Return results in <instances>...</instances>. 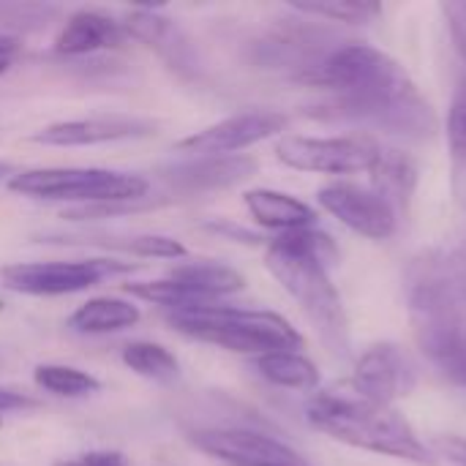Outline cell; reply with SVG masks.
Returning a JSON list of instances; mask_svg holds the SVG:
<instances>
[{
	"mask_svg": "<svg viewBox=\"0 0 466 466\" xmlns=\"http://www.w3.org/2000/svg\"><path fill=\"white\" fill-rule=\"evenodd\" d=\"M325 33L314 30V27H303V25H287L279 30H270L259 44H254V55L257 63H262L265 68H281L295 74L303 82H311L317 76V71L322 68V63L328 60V55L336 46H325Z\"/></svg>",
	"mask_w": 466,
	"mask_h": 466,
	"instance_id": "cell-15",
	"label": "cell"
},
{
	"mask_svg": "<svg viewBox=\"0 0 466 466\" xmlns=\"http://www.w3.org/2000/svg\"><path fill=\"white\" fill-rule=\"evenodd\" d=\"M306 420L311 429L328 434L358 451L390 456L412 464H429V448L418 431L393 407L374 404L355 393L347 382L317 390L306 401Z\"/></svg>",
	"mask_w": 466,
	"mask_h": 466,
	"instance_id": "cell-4",
	"label": "cell"
},
{
	"mask_svg": "<svg viewBox=\"0 0 466 466\" xmlns=\"http://www.w3.org/2000/svg\"><path fill=\"white\" fill-rule=\"evenodd\" d=\"M142 319L139 309L128 300L120 298H93L87 303H82L71 317H68V328L82 333V336H106V333H117L126 328H134Z\"/></svg>",
	"mask_w": 466,
	"mask_h": 466,
	"instance_id": "cell-19",
	"label": "cell"
},
{
	"mask_svg": "<svg viewBox=\"0 0 466 466\" xmlns=\"http://www.w3.org/2000/svg\"><path fill=\"white\" fill-rule=\"evenodd\" d=\"M298 14L344 22V25H369L382 14L380 3L371 0H325V3H292Z\"/></svg>",
	"mask_w": 466,
	"mask_h": 466,
	"instance_id": "cell-25",
	"label": "cell"
},
{
	"mask_svg": "<svg viewBox=\"0 0 466 466\" xmlns=\"http://www.w3.org/2000/svg\"><path fill=\"white\" fill-rule=\"evenodd\" d=\"M407 311L426 363L466 388V251H434L412 265Z\"/></svg>",
	"mask_w": 466,
	"mask_h": 466,
	"instance_id": "cell-2",
	"label": "cell"
},
{
	"mask_svg": "<svg viewBox=\"0 0 466 466\" xmlns=\"http://www.w3.org/2000/svg\"><path fill=\"white\" fill-rule=\"evenodd\" d=\"M126 41L128 33L123 22L96 8H79L63 22L60 33L55 35V52L66 57H85L104 49H117Z\"/></svg>",
	"mask_w": 466,
	"mask_h": 466,
	"instance_id": "cell-17",
	"label": "cell"
},
{
	"mask_svg": "<svg viewBox=\"0 0 466 466\" xmlns=\"http://www.w3.org/2000/svg\"><path fill=\"white\" fill-rule=\"evenodd\" d=\"M289 117L273 109H251L229 115L175 145L177 153L186 156H238L257 142H265L287 128Z\"/></svg>",
	"mask_w": 466,
	"mask_h": 466,
	"instance_id": "cell-11",
	"label": "cell"
},
{
	"mask_svg": "<svg viewBox=\"0 0 466 466\" xmlns=\"http://www.w3.org/2000/svg\"><path fill=\"white\" fill-rule=\"evenodd\" d=\"M123 27L128 33V38H137V41L147 44L150 49H156L158 57L180 76L199 74V57H197L191 38L167 14L153 11V8H134L123 16Z\"/></svg>",
	"mask_w": 466,
	"mask_h": 466,
	"instance_id": "cell-16",
	"label": "cell"
},
{
	"mask_svg": "<svg viewBox=\"0 0 466 466\" xmlns=\"http://www.w3.org/2000/svg\"><path fill=\"white\" fill-rule=\"evenodd\" d=\"M188 442L227 466H314L303 453L248 426H210L188 431Z\"/></svg>",
	"mask_w": 466,
	"mask_h": 466,
	"instance_id": "cell-9",
	"label": "cell"
},
{
	"mask_svg": "<svg viewBox=\"0 0 466 466\" xmlns=\"http://www.w3.org/2000/svg\"><path fill=\"white\" fill-rule=\"evenodd\" d=\"M380 145L366 134L350 137H300L287 134L276 142L281 164L317 175H358L371 172L380 158Z\"/></svg>",
	"mask_w": 466,
	"mask_h": 466,
	"instance_id": "cell-8",
	"label": "cell"
},
{
	"mask_svg": "<svg viewBox=\"0 0 466 466\" xmlns=\"http://www.w3.org/2000/svg\"><path fill=\"white\" fill-rule=\"evenodd\" d=\"M415 183H418L415 161L410 156H404L401 150L382 147L377 164L371 167V188L377 194H382L399 213L401 208L407 210V205L415 194Z\"/></svg>",
	"mask_w": 466,
	"mask_h": 466,
	"instance_id": "cell-20",
	"label": "cell"
},
{
	"mask_svg": "<svg viewBox=\"0 0 466 466\" xmlns=\"http://www.w3.org/2000/svg\"><path fill=\"white\" fill-rule=\"evenodd\" d=\"M172 279H180L186 284L199 287L205 295H210L213 300H221L227 295H235L246 287L243 273H238L229 265L213 262V259H199V262H186L169 270Z\"/></svg>",
	"mask_w": 466,
	"mask_h": 466,
	"instance_id": "cell-22",
	"label": "cell"
},
{
	"mask_svg": "<svg viewBox=\"0 0 466 466\" xmlns=\"http://www.w3.org/2000/svg\"><path fill=\"white\" fill-rule=\"evenodd\" d=\"M415 382H418V374H415L410 355L393 341L369 347L360 355L352 377L347 380V385L355 393L382 407H393L399 399L410 396Z\"/></svg>",
	"mask_w": 466,
	"mask_h": 466,
	"instance_id": "cell-12",
	"label": "cell"
},
{
	"mask_svg": "<svg viewBox=\"0 0 466 466\" xmlns=\"http://www.w3.org/2000/svg\"><path fill=\"white\" fill-rule=\"evenodd\" d=\"M33 380L41 390L60 396V399H82L90 396L101 388V382L74 366H60V363H44L33 371Z\"/></svg>",
	"mask_w": 466,
	"mask_h": 466,
	"instance_id": "cell-24",
	"label": "cell"
},
{
	"mask_svg": "<svg viewBox=\"0 0 466 466\" xmlns=\"http://www.w3.org/2000/svg\"><path fill=\"white\" fill-rule=\"evenodd\" d=\"M52 466H128L123 453L115 451H96V453H82V456H71V459H60Z\"/></svg>",
	"mask_w": 466,
	"mask_h": 466,
	"instance_id": "cell-31",
	"label": "cell"
},
{
	"mask_svg": "<svg viewBox=\"0 0 466 466\" xmlns=\"http://www.w3.org/2000/svg\"><path fill=\"white\" fill-rule=\"evenodd\" d=\"M317 202L347 229L369 240H388L399 227L396 208L371 186L336 180L317 191Z\"/></svg>",
	"mask_w": 466,
	"mask_h": 466,
	"instance_id": "cell-10",
	"label": "cell"
},
{
	"mask_svg": "<svg viewBox=\"0 0 466 466\" xmlns=\"http://www.w3.org/2000/svg\"><path fill=\"white\" fill-rule=\"evenodd\" d=\"M311 85L330 93L328 115L352 120L407 142H429L440 117L407 68L371 44H341L328 55Z\"/></svg>",
	"mask_w": 466,
	"mask_h": 466,
	"instance_id": "cell-1",
	"label": "cell"
},
{
	"mask_svg": "<svg viewBox=\"0 0 466 466\" xmlns=\"http://www.w3.org/2000/svg\"><path fill=\"white\" fill-rule=\"evenodd\" d=\"M8 175H11V177L16 175L14 164H8V161H0V180H3V177H8Z\"/></svg>",
	"mask_w": 466,
	"mask_h": 466,
	"instance_id": "cell-35",
	"label": "cell"
},
{
	"mask_svg": "<svg viewBox=\"0 0 466 466\" xmlns=\"http://www.w3.org/2000/svg\"><path fill=\"white\" fill-rule=\"evenodd\" d=\"M139 265L117 259H71V262H14L0 268V281L5 289L33 298L74 295L90 289L112 276L134 273Z\"/></svg>",
	"mask_w": 466,
	"mask_h": 466,
	"instance_id": "cell-7",
	"label": "cell"
},
{
	"mask_svg": "<svg viewBox=\"0 0 466 466\" xmlns=\"http://www.w3.org/2000/svg\"><path fill=\"white\" fill-rule=\"evenodd\" d=\"M60 14L57 5H35V3H0V22L16 25L25 30L46 25L49 16Z\"/></svg>",
	"mask_w": 466,
	"mask_h": 466,
	"instance_id": "cell-29",
	"label": "cell"
},
{
	"mask_svg": "<svg viewBox=\"0 0 466 466\" xmlns=\"http://www.w3.org/2000/svg\"><path fill=\"white\" fill-rule=\"evenodd\" d=\"M158 128L150 117L137 115H93V117H76V120H57L44 126L30 137L35 145L49 147H90V145H106V142H126V139H145L153 137Z\"/></svg>",
	"mask_w": 466,
	"mask_h": 466,
	"instance_id": "cell-14",
	"label": "cell"
},
{
	"mask_svg": "<svg viewBox=\"0 0 466 466\" xmlns=\"http://www.w3.org/2000/svg\"><path fill=\"white\" fill-rule=\"evenodd\" d=\"M123 363L137 374V377H145L150 382H161V385H169L180 377V363L177 358L161 347V344H153V341H131L126 350H123Z\"/></svg>",
	"mask_w": 466,
	"mask_h": 466,
	"instance_id": "cell-23",
	"label": "cell"
},
{
	"mask_svg": "<svg viewBox=\"0 0 466 466\" xmlns=\"http://www.w3.org/2000/svg\"><path fill=\"white\" fill-rule=\"evenodd\" d=\"M0 311H3V300H0Z\"/></svg>",
	"mask_w": 466,
	"mask_h": 466,
	"instance_id": "cell-36",
	"label": "cell"
},
{
	"mask_svg": "<svg viewBox=\"0 0 466 466\" xmlns=\"http://www.w3.org/2000/svg\"><path fill=\"white\" fill-rule=\"evenodd\" d=\"M434 451L448 459L451 464L466 466V440L464 437H437L434 440Z\"/></svg>",
	"mask_w": 466,
	"mask_h": 466,
	"instance_id": "cell-32",
	"label": "cell"
},
{
	"mask_svg": "<svg viewBox=\"0 0 466 466\" xmlns=\"http://www.w3.org/2000/svg\"><path fill=\"white\" fill-rule=\"evenodd\" d=\"M254 369L262 380H268L276 388L303 390V393H311L319 388L317 366L303 352H295V350L259 355V358H254Z\"/></svg>",
	"mask_w": 466,
	"mask_h": 466,
	"instance_id": "cell-21",
	"label": "cell"
},
{
	"mask_svg": "<svg viewBox=\"0 0 466 466\" xmlns=\"http://www.w3.org/2000/svg\"><path fill=\"white\" fill-rule=\"evenodd\" d=\"M259 169L257 158L251 156H188L186 161H172L158 167V177L167 186L169 194L197 197V194H213L227 191L248 177H254Z\"/></svg>",
	"mask_w": 466,
	"mask_h": 466,
	"instance_id": "cell-13",
	"label": "cell"
},
{
	"mask_svg": "<svg viewBox=\"0 0 466 466\" xmlns=\"http://www.w3.org/2000/svg\"><path fill=\"white\" fill-rule=\"evenodd\" d=\"M445 131H448V145H451L453 161L466 169V74L453 87Z\"/></svg>",
	"mask_w": 466,
	"mask_h": 466,
	"instance_id": "cell-27",
	"label": "cell"
},
{
	"mask_svg": "<svg viewBox=\"0 0 466 466\" xmlns=\"http://www.w3.org/2000/svg\"><path fill=\"white\" fill-rule=\"evenodd\" d=\"M115 248H126L137 257H153V259H183L188 248L169 235H137L128 238V243H115Z\"/></svg>",
	"mask_w": 466,
	"mask_h": 466,
	"instance_id": "cell-28",
	"label": "cell"
},
{
	"mask_svg": "<svg viewBox=\"0 0 466 466\" xmlns=\"http://www.w3.org/2000/svg\"><path fill=\"white\" fill-rule=\"evenodd\" d=\"M35 401L27 399L25 393H14V390H0V415L3 412H14V410H33Z\"/></svg>",
	"mask_w": 466,
	"mask_h": 466,
	"instance_id": "cell-34",
	"label": "cell"
},
{
	"mask_svg": "<svg viewBox=\"0 0 466 466\" xmlns=\"http://www.w3.org/2000/svg\"><path fill=\"white\" fill-rule=\"evenodd\" d=\"M251 218L265 227L273 229L279 235L287 232H298V229H309L317 224V213L311 205H306L303 199L284 194V191H273V188H254L246 191L243 197Z\"/></svg>",
	"mask_w": 466,
	"mask_h": 466,
	"instance_id": "cell-18",
	"label": "cell"
},
{
	"mask_svg": "<svg viewBox=\"0 0 466 466\" xmlns=\"http://www.w3.org/2000/svg\"><path fill=\"white\" fill-rule=\"evenodd\" d=\"M169 199H153V197H142V199H126V202H101V205H74L63 210V218L68 221H98V218H115V216H128V213H142V210H153L158 205H167Z\"/></svg>",
	"mask_w": 466,
	"mask_h": 466,
	"instance_id": "cell-26",
	"label": "cell"
},
{
	"mask_svg": "<svg viewBox=\"0 0 466 466\" xmlns=\"http://www.w3.org/2000/svg\"><path fill=\"white\" fill-rule=\"evenodd\" d=\"M167 322L202 344H213L229 352L243 355H268V352H284L295 350L300 352L303 336L273 311H257V309H235V306H202V309H186V311H169Z\"/></svg>",
	"mask_w": 466,
	"mask_h": 466,
	"instance_id": "cell-5",
	"label": "cell"
},
{
	"mask_svg": "<svg viewBox=\"0 0 466 466\" xmlns=\"http://www.w3.org/2000/svg\"><path fill=\"white\" fill-rule=\"evenodd\" d=\"M336 262V243L317 227L279 235L268 243L265 251V268L300 306L322 344L333 355L344 358L350 352V322L341 295L328 273Z\"/></svg>",
	"mask_w": 466,
	"mask_h": 466,
	"instance_id": "cell-3",
	"label": "cell"
},
{
	"mask_svg": "<svg viewBox=\"0 0 466 466\" xmlns=\"http://www.w3.org/2000/svg\"><path fill=\"white\" fill-rule=\"evenodd\" d=\"M440 11L445 16V25L451 30V38H453L459 55L466 63V0H448L440 5Z\"/></svg>",
	"mask_w": 466,
	"mask_h": 466,
	"instance_id": "cell-30",
	"label": "cell"
},
{
	"mask_svg": "<svg viewBox=\"0 0 466 466\" xmlns=\"http://www.w3.org/2000/svg\"><path fill=\"white\" fill-rule=\"evenodd\" d=\"M19 49H22V44H19V38H16V35H11V33H0V76L11 68V63L16 60Z\"/></svg>",
	"mask_w": 466,
	"mask_h": 466,
	"instance_id": "cell-33",
	"label": "cell"
},
{
	"mask_svg": "<svg viewBox=\"0 0 466 466\" xmlns=\"http://www.w3.org/2000/svg\"><path fill=\"white\" fill-rule=\"evenodd\" d=\"M8 191L49 199V202H76L101 205V202H126L142 199L150 191V180L131 172L112 169H85V167H49V169H25L8 177Z\"/></svg>",
	"mask_w": 466,
	"mask_h": 466,
	"instance_id": "cell-6",
	"label": "cell"
}]
</instances>
